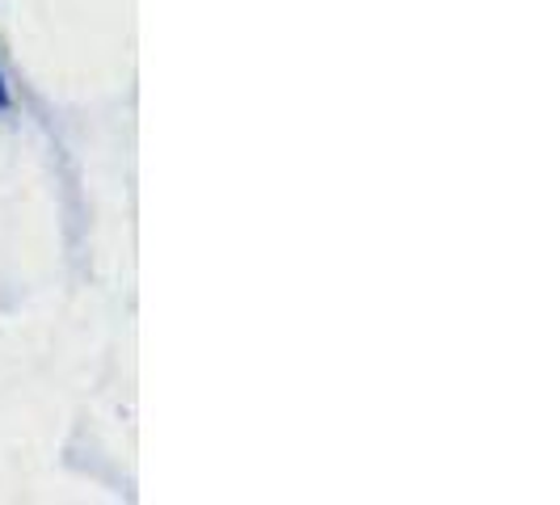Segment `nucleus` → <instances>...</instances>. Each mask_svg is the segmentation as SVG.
<instances>
[{"label":"nucleus","instance_id":"1","mask_svg":"<svg viewBox=\"0 0 560 505\" xmlns=\"http://www.w3.org/2000/svg\"><path fill=\"white\" fill-rule=\"evenodd\" d=\"M0 106H9V93H4V77H0Z\"/></svg>","mask_w":560,"mask_h":505}]
</instances>
